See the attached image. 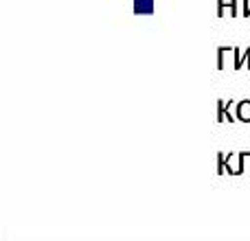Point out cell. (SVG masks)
<instances>
[{"label": "cell", "mask_w": 250, "mask_h": 241, "mask_svg": "<svg viewBox=\"0 0 250 241\" xmlns=\"http://www.w3.org/2000/svg\"><path fill=\"white\" fill-rule=\"evenodd\" d=\"M239 2H242V0H230V2H229V16L230 18H237L239 16Z\"/></svg>", "instance_id": "obj_9"}, {"label": "cell", "mask_w": 250, "mask_h": 241, "mask_svg": "<svg viewBox=\"0 0 250 241\" xmlns=\"http://www.w3.org/2000/svg\"><path fill=\"white\" fill-rule=\"evenodd\" d=\"M244 61H246V53L242 48H233V68L239 70L244 66Z\"/></svg>", "instance_id": "obj_5"}, {"label": "cell", "mask_w": 250, "mask_h": 241, "mask_svg": "<svg viewBox=\"0 0 250 241\" xmlns=\"http://www.w3.org/2000/svg\"><path fill=\"white\" fill-rule=\"evenodd\" d=\"M229 105H230V101H224V99L217 101V123H226V120H229V123H235Z\"/></svg>", "instance_id": "obj_2"}, {"label": "cell", "mask_w": 250, "mask_h": 241, "mask_svg": "<svg viewBox=\"0 0 250 241\" xmlns=\"http://www.w3.org/2000/svg\"><path fill=\"white\" fill-rule=\"evenodd\" d=\"M242 16L244 18L250 16V0H242Z\"/></svg>", "instance_id": "obj_10"}, {"label": "cell", "mask_w": 250, "mask_h": 241, "mask_svg": "<svg viewBox=\"0 0 250 241\" xmlns=\"http://www.w3.org/2000/svg\"><path fill=\"white\" fill-rule=\"evenodd\" d=\"M229 2L230 0H217V16L220 18H226V13H229Z\"/></svg>", "instance_id": "obj_8"}, {"label": "cell", "mask_w": 250, "mask_h": 241, "mask_svg": "<svg viewBox=\"0 0 250 241\" xmlns=\"http://www.w3.org/2000/svg\"><path fill=\"white\" fill-rule=\"evenodd\" d=\"M154 7H156L154 0H134L132 11L136 16H149V13H154Z\"/></svg>", "instance_id": "obj_1"}, {"label": "cell", "mask_w": 250, "mask_h": 241, "mask_svg": "<svg viewBox=\"0 0 250 241\" xmlns=\"http://www.w3.org/2000/svg\"><path fill=\"white\" fill-rule=\"evenodd\" d=\"M246 66H248V70H250V48H246Z\"/></svg>", "instance_id": "obj_11"}, {"label": "cell", "mask_w": 250, "mask_h": 241, "mask_svg": "<svg viewBox=\"0 0 250 241\" xmlns=\"http://www.w3.org/2000/svg\"><path fill=\"white\" fill-rule=\"evenodd\" d=\"M224 162H226V154H224V151H217V173H220V176H224V173H226Z\"/></svg>", "instance_id": "obj_7"}, {"label": "cell", "mask_w": 250, "mask_h": 241, "mask_svg": "<svg viewBox=\"0 0 250 241\" xmlns=\"http://www.w3.org/2000/svg\"><path fill=\"white\" fill-rule=\"evenodd\" d=\"M229 53H233V48L217 46V70H224L226 68V57H229Z\"/></svg>", "instance_id": "obj_4"}, {"label": "cell", "mask_w": 250, "mask_h": 241, "mask_svg": "<svg viewBox=\"0 0 250 241\" xmlns=\"http://www.w3.org/2000/svg\"><path fill=\"white\" fill-rule=\"evenodd\" d=\"M239 162H242V176L250 173V151H239Z\"/></svg>", "instance_id": "obj_6"}, {"label": "cell", "mask_w": 250, "mask_h": 241, "mask_svg": "<svg viewBox=\"0 0 250 241\" xmlns=\"http://www.w3.org/2000/svg\"><path fill=\"white\" fill-rule=\"evenodd\" d=\"M237 120L250 123V99H244L237 103Z\"/></svg>", "instance_id": "obj_3"}]
</instances>
